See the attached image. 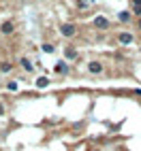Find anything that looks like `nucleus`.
I'll return each instance as SVG.
<instances>
[{
  "instance_id": "1",
  "label": "nucleus",
  "mask_w": 141,
  "mask_h": 151,
  "mask_svg": "<svg viewBox=\"0 0 141 151\" xmlns=\"http://www.w3.org/2000/svg\"><path fill=\"white\" fill-rule=\"evenodd\" d=\"M60 32H62L64 38H73V36L77 34V26H75V24H70V22L60 24Z\"/></svg>"
},
{
  "instance_id": "2",
  "label": "nucleus",
  "mask_w": 141,
  "mask_h": 151,
  "mask_svg": "<svg viewBox=\"0 0 141 151\" xmlns=\"http://www.w3.org/2000/svg\"><path fill=\"white\" fill-rule=\"evenodd\" d=\"M13 32H15V22H11V19L2 22V26H0V34H2V36H11Z\"/></svg>"
},
{
  "instance_id": "3",
  "label": "nucleus",
  "mask_w": 141,
  "mask_h": 151,
  "mask_svg": "<svg viewBox=\"0 0 141 151\" xmlns=\"http://www.w3.org/2000/svg\"><path fill=\"white\" fill-rule=\"evenodd\" d=\"M94 28H98V30H109V28H111V22H109L107 17H103V15H96V17H94Z\"/></svg>"
},
{
  "instance_id": "4",
  "label": "nucleus",
  "mask_w": 141,
  "mask_h": 151,
  "mask_svg": "<svg viewBox=\"0 0 141 151\" xmlns=\"http://www.w3.org/2000/svg\"><path fill=\"white\" fill-rule=\"evenodd\" d=\"M118 41L122 43V45H130L135 41V36L130 34V32H118Z\"/></svg>"
},
{
  "instance_id": "5",
  "label": "nucleus",
  "mask_w": 141,
  "mask_h": 151,
  "mask_svg": "<svg viewBox=\"0 0 141 151\" xmlns=\"http://www.w3.org/2000/svg\"><path fill=\"white\" fill-rule=\"evenodd\" d=\"M88 70H90L92 75H100L105 68H103V64H100V62H90V64H88Z\"/></svg>"
},
{
  "instance_id": "6",
  "label": "nucleus",
  "mask_w": 141,
  "mask_h": 151,
  "mask_svg": "<svg viewBox=\"0 0 141 151\" xmlns=\"http://www.w3.org/2000/svg\"><path fill=\"white\" fill-rule=\"evenodd\" d=\"M68 70H70V68H68V64H66V62H62V60H60V62L56 64V73H60V75H68Z\"/></svg>"
},
{
  "instance_id": "7",
  "label": "nucleus",
  "mask_w": 141,
  "mask_h": 151,
  "mask_svg": "<svg viewBox=\"0 0 141 151\" xmlns=\"http://www.w3.org/2000/svg\"><path fill=\"white\" fill-rule=\"evenodd\" d=\"M19 64H22V68L26 70V73H32V70H34V66H32V62H30V60H28V58H22V60H19Z\"/></svg>"
},
{
  "instance_id": "8",
  "label": "nucleus",
  "mask_w": 141,
  "mask_h": 151,
  "mask_svg": "<svg viewBox=\"0 0 141 151\" xmlns=\"http://www.w3.org/2000/svg\"><path fill=\"white\" fill-rule=\"evenodd\" d=\"M118 19H120V22H122V24H128L130 19H133V13H130V11H122Z\"/></svg>"
},
{
  "instance_id": "9",
  "label": "nucleus",
  "mask_w": 141,
  "mask_h": 151,
  "mask_svg": "<svg viewBox=\"0 0 141 151\" xmlns=\"http://www.w3.org/2000/svg\"><path fill=\"white\" fill-rule=\"evenodd\" d=\"M64 55H66L68 60H75V58H77V51H75V47H66V49H64Z\"/></svg>"
},
{
  "instance_id": "10",
  "label": "nucleus",
  "mask_w": 141,
  "mask_h": 151,
  "mask_svg": "<svg viewBox=\"0 0 141 151\" xmlns=\"http://www.w3.org/2000/svg\"><path fill=\"white\" fill-rule=\"evenodd\" d=\"M11 70H13L11 62H0V73H11Z\"/></svg>"
},
{
  "instance_id": "11",
  "label": "nucleus",
  "mask_w": 141,
  "mask_h": 151,
  "mask_svg": "<svg viewBox=\"0 0 141 151\" xmlns=\"http://www.w3.org/2000/svg\"><path fill=\"white\" fill-rule=\"evenodd\" d=\"M47 85H49V79H47V77L36 79V87H39V89H43V87H47Z\"/></svg>"
},
{
  "instance_id": "12",
  "label": "nucleus",
  "mask_w": 141,
  "mask_h": 151,
  "mask_svg": "<svg viewBox=\"0 0 141 151\" xmlns=\"http://www.w3.org/2000/svg\"><path fill=\"white\" fill-rule=\"evenodd\" d=\"M133 13L141 15V0H133Z\"/></svg>"
},
{
  "instance_id": "13",
  "label": "nucleus",
  "mask_w": 141,
  "mask_h": 151,
  "mask_svg": "<svg viewBox=\"0 0 141 151\" xmlns=\"http://www.w3.org/2000/svg\"><path fill=\"white\" fill-rule=\"evenodd\" d=\"M43 51H45V53H54L56 47H54L52 43H43Z\"/></svg>"
},
{
  "instance_id": "14",
  "label": "nucleus",
  "mask_w": 141,
  "mask_h": 151,
  "mask_svg": "<svg viewBox=\"0 0 141 151\" xmlns=\"http://www.w3.org/2000/svg\"><path fill=\"white\" fill-rule=\"evenodd\" d=\"M4 111H7V109H4V104L0 102V115H4Z\"/></svg>"
},
{
  "instance_id": "15",
  "label": "nucleus",
  "mask_w": 141,
  "mask_h": 151,
  "mask_svg": "<svg viewBox=\"0 0 141 151\" xmlns=\"http://www.w3.org/2000/svg\"><path fill=\"white\" fill-rule=\"evenodd\" d=\"M137 24H139V28H141V17H139V22H137Z\"/></svg>"
}]
</instances>
